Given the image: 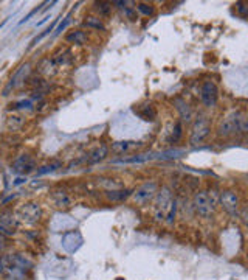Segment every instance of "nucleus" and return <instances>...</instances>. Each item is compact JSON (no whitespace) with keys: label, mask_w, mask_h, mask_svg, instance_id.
I'll return each mask as SVG.
<instances>
[{"label":"nucleus","mask_w":248,"mask_h":280,"mask_svg":"<svg viewBox=\"0 0 248 280\" xmlns=\"http://www.w3.org/2000/svg\"><path fill=\"white\" fill-rule=\"evenodd\" d=\"M152 204H154L152 212H154L155 221L168 224V226L174 224L176 217H177L178 202H177L174 193H172V190L169 187H166V186L160 187Z\"/></svg>","instance_id":"1"},{"label":"nucleus","mask_w":248,"mask_h":280,"mask_svg":"<svg viewBox=\"0 0 248 280\" xmlns=\"http://www.w3.org/2000/svg\"><path fill=\"white\" fill-rule=\"evenodd\" d=\"M194 215L203 221H210L214 217L215 207L219 204V193L214 188L211 190H197L191 199Z\"/></svg>","instance_id":"2"},{"label":"nucleus","mask_w":248,"mask_h":280,"mask_svg":"<svg viewBox=\"0 0 248 280\" xmlns=\"http://www.w3.org/2000/svg\"><path fill=\"white\" fill-rule=\"evenodd\" d=\"M31 263L27 260L25 257L20 255H11L5 257V271L3 277L8 280H22L30 269Z\"/></svg>","instance_id":"3"},{"label":"nucleus","mask_w":248,"mask_h":280,"mask_svg":"<svg viewBox=\"0 0 248 280\" xmlns=\"http://www.w3.org/2000/svg\"><path fill=\"white\" fill-rule=\"evenodd\" d=\"M158 190L160 186L157 181H146L144 184H142L132 191V202L137 207H146L150 202H154Z\"/></svg>","instance_id":"4"},{"label":"nucleus","mask_w":248,"mask_h":280,"mask_svg":"<svg viewBox=\"0 0 248 280\" xmlns=\"http://www.w3.org/2000/svg\"><path fill=\"white\" fill-rule=\"evenodd\" d=\"M14 213H16L17 221L24 223L27 226H35L42 218V209H40L39 204L35 202V201H28V202L20 204Z\"/></svg>","instance_id":"5"},{"label":"nucleus","mask_w":248,"mask_h":280,"mask_svg":"<svg viewBox=\"0 0 248 280\" xmlns=\"http://www.w3.org/2000/svg\"><path fill=\"white\" fill-rule=\"evenodd\" d=\"M219 204L223 209L225 213H228L231 218H239V212H241V196L239 193L233 188H226L222 190L219 195Z\"/></svg>","instance_id":"6"},{"label":"nucleus","mask_w":248,"mask_h":280,"mask_svg":"<svg viewBox=\"0 0 248 280\" xmlns=\"http://www.w3.org/2000/svg\"><path fill=\"white\" fill-rule=\"evenodd\" d=\"M242 114H244L242 111H231L225 117H222V120L217 125V136L219 137H231L239 133Z\"/></svg>","instance_id":"7"},{"label":"nucleus","mask_w":248,"mask_h":280,"mask_svg":"<svg viewBox=\"0 0 248 280\" xmlns=\"http://www.w3.org/2000/svg\"><path fill=\"white\" fill-rule=\"evenodd\" d=\"M211 134V126L207 117H197L196 122L192 125V131H191V139L189 142L191 145H200L203 140H207L208 136Z\"/></svg>","instance_id":"8"},{"label":"nucleus","mask_w":248,"mask_h":280,"mask_svg":"<svg viewBox=\"0 0 248 280\" xmlns=\"http://www.w3.org/2000/svg\"><path fill=\"white\" fill-rule=\"evenodd\" d=\"M219 100V89L214 81H203L200 86V101L205 107H214Z\"/></svg>","instance_id":"9"},{"label":"nucleus","mask_w":248,"mask_h":280,"mask_svg":"<svg viewBox=\"0 0 248 280\" xmlns=\"http://www.w3.org/2000/svg\"><path fill=\"white\" fill-rule=\"evenodd\" d=\"M17 218L16 213L9 209H5L0 212V233L5 236H13L17 231Z\"/></svg>","instance_id":"10"},{"label":"nucleus","mask_w":248,"mask_h":280,"mask_svg":"<svg viewBox=\"0 0 248 280\" xmlns=\"http://www.w3.org/2000/svg\"><path fill=\"white\" fill-rule=\"evenodd\" d=\"M36 170V160L33 156H30V154H22V156H19L13 165H11V171L19 176H27L30 173H33V171Z\"/></svg>","instance_id":"11"},{"label":"nucleus","mask_w":248,"mask_h":280,"mask_svg":"<svg viewBox=\"0 0 248 280\" xmlns=\"http://www.w3.org/2000/svg\"><path fill=\"white\" fill-rule=\"evenodd\" d=\"M107 154H109V148H107L106 145L95 146V148H92L90 151L87 153V156L82 159V162L89 164V165L98 164V162H101V160H104L107 157Z\"/></svg>","instance_id":"12"},{"label":"nucleus","mask_w":248,"mask_h":280,"mask_svg":"<svg viewBox=\"0 0 248 280\" xmlns=\"http://www.w3.org/2000/svg\"><path fill=\"white\" fill-rule=\"evenodd\" d=\"M137 148H140V143L134 142V140H120V142H113L110 149L115 154H127L135 151Z\"/></svg>","instance_id":"13"},{"label":"nucleus","mask_w":248,"mask_h":280,"mask_svg":"<svg viewBox=\"0 0 248 280\" xmlns=\"http://www.w3.org/2000/svg\"><path fill=\"white\" fill-rule=\"evenodd\" d=\"M134 111L140 118H143V120H146V122H154L157 118V111L152 104H147V103L146 104H138Z\"/></svg>","instance_id":"14"},{"label":"nucleus","mask_w":248,"mask_h":280,"mask_svg":"<svg viewBox=\"0 0 248 280\" xmlns=\"http://www.w3.org/2000/svg\"><path fill=\"white\" fill-rule=\"evenodd\" d=\"M59 72V66L53 61V58H45L42 59L39 64V73L44 75V77H53Z\"/></svg>","instance_id":"15"},{"label":"nucleus","mask_w":248,"mask_h":280,"mask_svg":"<svg viewBox=\"0 0 248 280\" xmlns=\"http://www.w3.org/2000/svg\"><path fill=\"white\" fill-rule=\"evenodd\" d=\"M176 107H177V111L180 114V118H181V122H186V123H191L192 122V111H191V107L188 106V103L185 100H181V98H177L174 101Z\"/></svg>","instance_id":"16"},{"label":"nucleus","mask_w":248,"mask_h":280,"mask_svg":"<svg viewBox=\"0 0 248 280\" xmlns=\"http://www.w3.org/2000/svg\"><path fill=\"white\" fill-rule=\"evenodd\" d=\"M66 41L69 44H76V46H84L89 41V36L82 30H71L70 33L66 36Z\"/></svg>","instance_id":"17"},{"label":"nucleus","mask_w":248,"mask_h":280,"mask_svg":"<svg viewBox=\"0 0 248 280\" xmlns=\"http://www.w3.org/2000/svg\"><path fill=\"white\" fill-rule=\"evenodd\" d=\"M25 125V118L22 115H9L5 122V126L8 131L11 133H16V131H20V129L24 128Z\"/></svg>","instance_id":"18"},{"label":"nucleus","mask_w":248,"mask_h":280,"mask_svg":"<svg viewBox=\"0 0 248 280\" xmlns=\"http://www.w3.org/2000/svg\"><path fill=\"white\" fill-rule=\"evenodd\" d=\"M53 201H55L58 209H70L71 207V198L66 191H55L53 193Z\"/></svg>","instance_id":"19"},{"label":"nucleus","mask_w":248,"mask_h":280,"mask_svg":"<svg viewBox=\"0 0 248 280\" xmlns=\"http://www.w3.org/2000/svg\"><path fill=\"white\" fill-rule=\"evenodd\" d=\"M127 196H132V191H131V190L116 188V190H107V191H106V198L109 199V201H112V202L124 201Z\"/></svg>","instance_id":"20"},{"label":"nucleus","mask_w":248,"mask_h":280,"mask_svg":"<svg viewBox=\"0 0 248 280\" xmlns=\"http://www.w3.org/2000/svg\"><path fill=\"white\" fill-rule=\"evenodd\" d=\"M84 27H87L90 30H96V31H104L106 25L103 22V19L100 16H87L84 20Z\"/></svg>","instance_id":"21"},{"label":"nucleus","mask_w":248,"mask_h":280,"mask_svg":"<svg viewBox=\"0 0 248 280\" xmlns=\"http://www.w3.org/2000/svg\"><path fill=\"white\" fill-rule=\"evenodd\" d=\"M59 19H61V17H56L55 20H53V24H51V25H48L44 31H42V33H40L39 36H36L33 41H31V42H30V48H33V47L37 44V42H40L45 36H48V35L51 33V31H55V30H56V25H58V22H59Z\"/></svg>","instance_id":"22"},{"label":"nucleus","mask_w":248,"mask_h":280,"mask_svg":"<svg viewBox=\"0 0 248 280\" xmlns=\"http://www.w3.org/2000/svg\"><path fill=\"white\" fill-rule=\"evenodd\" d=\"M62 167V162L59 160H55V162H50L44 167H40L37 171H36V176H44V175H48V173H53V171H56L58 168Z\"/></svg>","instance_id":"23"},{"label":"nucleus","mask_w":248,"mask_h":280,"mask_svg":"<svg viewBox=\"0 0 248 280\" xmlns=\"http://www.w3.org/2000/svg\"><path fill=\"white\" fill-rule=\"evenodd\" d=\"M135 9H138V11L142 13L143 16H146V17L154 16V13H155V6H154L152 3H144V2L137 3V8H135Z\"/></svg>","instance_id":"24"},{"label":"nucleus","mask_w":248,"mask_h":280,"mask_svg":"<svg viewBox=\"0 0 248 280\" xmlns=\"http://www.w3.org/2000/svg\"><path fill=\"white\" fill-rule=\"evenodd\" d=\"M181 134H183V125H181V120H180V122H177V123L174 125V129H172L171 137H169V143L178 142L180 137H181Z\"/></svg>","instance_id":"25"},{"label":"nucleus","mask_w":248,"mask_h":280,"mask_svg":"<svg viewBox=\"0 0 248 280\" xmlns=\"http://www.w3.org/2000/svg\"><path fill=\"white\" fill-rule=\"evenodd\" d=\"M95 8H96V11L100 13V16H109L112 11V3L110 2H96Z\"/></svg>","instance_id":"26"},{"label":"nucleus","mask_w":248,"mask_h":280,"mask_svg":"<svg viewBox=\"0 0 248 280\" xmlns=\"http://www.w3.org/2000/svg\"><path fill=\"white\" fill-rule=\"evenodd\" d=\"M11 107L9 109L11 111H20V109H33V103L30 100H20V101H16V103H11L9 104Z\"/></svg>","instance_id":"27"},{"label":"nucleus","mask_w":248,"mask_h":280,"mask_svg":"<svg viewBox=\"0 0 248 280\" xmlns=\"http://www.w3.org/2000/svg\"><path fill=\"white\" fill-rule=\"evenodd\" d=\"M70 17H71V13H69L66 17H64V20H62V24H59L58 27H56V30H55V33H53V35H55V36H58L59 33H62V31L64 30H66V27L70 24Z\"/></svg>","instance_id":"28"},{"label":"nucleus","mask_w":248,"mask_h":280,"mask_svg":"<svg viewBox=\"0 0 248 280\" xmlns=\"http://www.w3.org/2000/svg\"><path fill=\"white\" fill-rule=\"evenodd\" d=\"M236 9H237V14L248 19V5L244 3V2H237L236 3Z\"/></svg>","instance_id":"29"},{"label":"nucleus","mask_w":248,"mask_h":280,"mask_svg":"<svg viewBox=\"0 0 248 280\" xmlns=\"http://www.w3.org/2000/svg\"><path fill=\"white\" fill-rule=\"evenodd\" d=\"M239 218H241L242 224L245 226V229H248V206H242V207H241Z\"/></svg>","instance_id":"30"},{"label":"nucleus","mask_w":248,"mask_h":280,"mask_svg":"<svg viewBox=\"0 0 248 280\" xmlns=\"http://www.w3.org/2000/svg\"><path fill=\"white\" fill-rule=\"evenodd\" d=\"M44 5H45V3H42V5L36 6V8L33 9V11H30V13H28V14H27V16H25V17H24L22 20H20V22H19V25H24L25 22H28V20H30L31 17H33L35 14H37V13L40 11V9H42V6H44Z\"/></svg>","instance_id":"31"},{"label":"nucleus","mask_w":248,"mask_h":280,"mask_svg":"<svg viewBox=\"0 0 248 280\" xmlns=\"http://www.w3.org/2000/svg\"><path fill=\"white\" fill-rule=\"evenodd\" d=\"M124 13H126V16H127V19H131V20H137L138 19V16L135 14V11L132 8H124Z\"/></svg>","instance_id":"32"},{"label":"nucleus","mask_w":248,"mask_h":280,"mask_svg":"<svg viewBox=\"0 0 248 280\" xmlns=\"http://www.w3.org/2000/svg\"><path fill=\"white\" fill-rule=\"evenodd\" d=\"M5 271V255H0V277L3 276Z\"/></svg>","instance_id":"33"},{"label":"nucleus","mask_w":248,"mask_h":280,"mask_svg":"<svg viewBox=\"0 0 248 280\" xmlns=\"http://www.w3.org/2000/svg\"><path fill=\"white\" fill-rule=\"evenodd\" d=\"M6 247V236L0 233V251H3Z\"/></svg>","instance_id":"34"},{"label":"nucleus","mask_w":248,"mask_h":280,"mask_svg":"<svg viewBox=\"0 0 248 280\" xmlns=\"http://www.w3.org/2000/svg\"><path fill=\"white\" fill-rule=\"evenodd\" d=\"M48 19H50V17H44V19H42V20H40V22H37V24H36V27H40L42 24H45V22H47V20H48Z\"/></svg>","instance_id":"35"}]
</instances>
